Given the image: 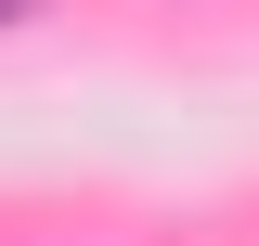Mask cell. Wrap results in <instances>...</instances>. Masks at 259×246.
<instances>
[{
    "mask_svg": "<svg viewBox=\"0 0 259 246\" xmlns=\"http://www.w3.org/2000/svg\"><path fill=\"white\" fill-rule=\"evenodd\" d=\"M13 13H26V0H0V26H13Z\"/></svg>",
    "mask_w": 259,
    "mask_h": 246,
    "instance_id": "6da1fadb",
    "label": "cell"
}]
</instances>
